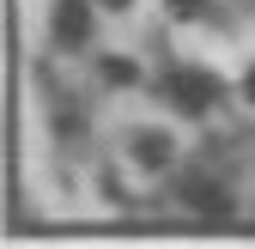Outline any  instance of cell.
<instances>
[{"label": "cell", "mask_w": 255, "mask_h": 249, "mask_svg": "<svg viewBox=\"0 0 255 249\" xmlns=\"http://www.w3.org/2000/svg\"><path fill=\"white\" fill-rule=\"evenodd\" d=\"M176 195H182L188 207H195V213H231V195H225V182H213V176H201V170H182Z\"/></svg>", "instance_id": "3957f363"}, {"label": "cell", "mask_w": 255, "mask_h": 249, "mask_svg": "<svg viewBox=\"0 0 255 249\" xmlns=\"http://www.w3.org/2000/svg\"><path fill=\"white\" fill-rule=\"evenodd\" d=\"M164 12H170V18H201L207 0H164Z\"/></svg>", "instance_id": "8992f818"}, {"label": "cell", "mask_w": 255, "mask_h": 249, "mask_svg": "<svg viewBox=\"0 0 255 249\" xmlns=\"http://www.w3.org/2000/svg\"><path fill=\"white\" fill-rule=\"evenodd\" d=\"M98 6H110V12H122V6H128V0H98Z\"/></svg>", "instance_id": "ba28073f"}, {"label": "cell", "mask_w": 255, "mask_h": 249, "mask_svg": "<svg viewBox=\"0 0 255 249\" xmlns=\"http://www.w3.org/2000/svg\"><path fill=\"white\" fill-rule=\"evenodd\" d=\"M164 98H170L182 116H207L219 98H225V79L207 73V67H170V73H164Z\"/></svg>", "instance_id": "6da1fadb"}, {"label": "cell", "mask_w": 255, "mask_h": 249, "mask_svg": "<svg viewBox=\"0 0 255 249\" xmlns=\"http://www.w3.org/2000/svg\"><path fill=\"white\" fill-rule=\"evenodd\" d=\"M237 91H243V104L255 110V61H249V67H243V79H237Z\"/></svg>", "instance_id": "52a82bcc"}, {"label": "cell", "mask_w": 255, "mask_h": 249, "mask_svg": "<svg viewBox=\"0 0 255 249\" xmlns=\"http://www.w3.org/2000/svg\"><path fill=\"white\" fill-rule=\"evenodd\" d=\"M104 79H110V85H140V67H128V61H104Z\"/></svg>", "instance_id": "5b68a950"}, {"label": "cell", "mask_w": 255, "mask_h": 249, "mask_svg": "<svg viewBox=\"0 0 255 249\" xmlns=\"http://www.w3.org/2000/svg\"><path fill=\"white\" fill-rule=\"evenodd\" d=\"M128 152H134V164H140V170H164L176 146H170V134H158V128H140L134 140H128Z\"/></svg>", "instance_id": "277c9868"}, {"label": "cell", "mask_w": 255, "mask_h": 249, "mask_svg": "<svg viewBox=\"0 0 255 249\" xmlns=\"http://www.w3.org/2000/svg\"><path fill=\"white\" fill-rule=\"evenodd\" d=\"M91 6H98V0H55L49 6V43L79 55L91 43Z\"/></svg>", "instance_id": "7a4b0ae2"}]
</instances>
